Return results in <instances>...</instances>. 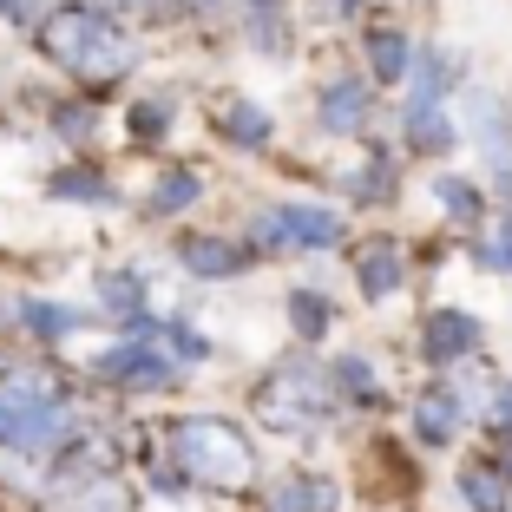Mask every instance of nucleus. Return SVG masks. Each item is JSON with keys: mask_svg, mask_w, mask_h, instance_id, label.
Returning a JSON list of instances; mask_svg holds the SVG:
<instances>
[{"mask_svg": "<svg viewBox=\"0 0 512 512\" xmlns=\"http://www.w3.org/2000/svg\"><path fill=\"white\" fill-rule=\"evenodd\" d=\"M40 46L79 79H119V73H132V60H138L132 33H119L106 14H92V7H60V14L46 20Z\"/></svg>", "mask_w": 512, "mask_h": 512, "instance_id": "1", "label": "nucleus"}, {"mask_svg": "<svg viewBox=\"0 0 512 512\" xmlns=\"http://www.w3.org/2000/svg\"><path fill=\"white\" fill-rule=\"evenodd\" d=\"M171 453H178V467L191 473V480L217 486V493H237V486H250V473H256L250 440H243L230 421H211V414L171 427Z\"/></svg>", "mask_w": 512, "mask_h": 512, "instance_id": "2", "label": "nucleus"}, {"mask_svg": "<svg viewBox=\"0 0 512 512\" xmlns=\"http://www.w3.org/2000/svg\"><path fill=\"white\" fill-rule=\"evenodd\" d=\"M66 427V407L40 381H7L0 388V447H46Z\"/></svg>", "mask_w": 512, "mask_h": 512, "instance_id": "3", "label": "nucleus"}, {"mask_svg": "<svg viewBox=\"0 0 512 512\" xmlns=\"http://www.w3.org/2000/svg\"><path fill=\"white\" fill-rule=\"evenodd\" d=\"M329 414V401H322V375L309 362H289L283 375L263 388V421L270 427H309Z\"/></svg>", "mask_w": 512, "mask_h": 512, "instance_id": "4", "label": "nucleus"}, {"mask_svg": "<svg viewBox=\"0 0 512 512\" xmlns=\"http://www.w3.org/2000/svg\"><path fill=\"white\" fill-rule=\"evenodd\" d=\"M335 211H316V204H283V211L256 217V237L276 243V250H329L335 243Z\"/></svg>", "mask_w": 512, "mask_h": 512, "instance_id": "5", "label": "nucleus"}, {"mask_svg": "<svg viewBox=\"0 0 512 512\" xmlns=\"http://www.w3.org/2000/svg\"><path fill=\"white\" fill-rule=\"evenodd\" d=\"M440 53H421V66H414V92H407V132H414V145H447V125L434 119V106H440Z\"/></svg>", "mask_w": 512, "mask_h": 512, "instance_id": "6", "label": "nucleus"}, {"mask_svg": "<svg viewBox=\"0 0 512 512\" xmlns=\"http://www.w3.org/2000/svg\"><path fill=\"white\" fill-rule=\"evenodd\" d=\"M99 368H106V375H119V381H165V375H171V362H165V355H158L151 342H125V348H112Z\"/></svg>", "mask_w": 512, "mask_h": 512, "instance_id": "7", "label": "nucleus"}, {"mask_svg": "<svg viewBox=\"0 0 512 512\" xmlns=\"http://www.w3.org/2000/svg\"><path fill=\"white\" fill-rule=\"evenodd\" d=\"M362 119H368V92L355 86V79H335V86L322 92V125H329V132H355Z\"/></svg>", "mask_w": 512, "mask_h": 512, "instance_id": "8", "label": "nucleus"}, {"mask_svg": "<svg viewBox=\"0 0 512 512\" xmlns=\"http://www.w3.org/2000/svg\"><path fill=\"white\" fill-rule=\"evenodd\" d=\"M414 427H421V440H453V427H460V394L453 388H434L421 394V407H414Z\"/></svg>", "mask_w": 512, "mask_h": 512, "instance_id": "9", "label": "nucleus"}, {"mask_svg": "<svg viewBox=\"0 0 512 512\" xmlns=\"http://www.w3.org/2000/svg\"><path fill=\"white\" fill-rule=\"evenodd\" d=\"M184 270H191V276H237L243 250L224 243V237H197V243H184Z\"/></svg>", "mask_w": 512, "mask_h": 512, "instance_id": "10", "label": "nucleus"}, {"mask_svg": "<svg viewBox=\"0 0 512 512\" xmlns=\"http://www.w3.org/2000/svg\"><path fill=\"white\" fill-rule=\"evenodd\" d=\"M473 342H480V329H473L460 309H447V316L427 322V355H434V362H453V355H467Z\"/></svg>", "mask_w": 512, "mask_h": 512, "instance_id": "11", "label": "nucleus"}, {"mask_svg": "<svg viewBox=\"0 0 512 512\" xmlns=\"http://www.w3.org/2000/svg\"><path fill=\"white\" fill-rule=\"evenodd\" d=\"M270 512H335V486H322V480H283Z\"/></svg>", "mask_w": 512, "mask_h": 512, "instance_id": "12", "label": "nucleus"}, {"mask_svg": "<svg viewBox=\"0 0 512 512\" xmlns=\"http://www.w3.org/2000/svg\"><path fill=\"white\" fill-rule=\"evenodd\" d=\"M394 283H401V250H394V243H375V250L362 256V289L368 296H388Z\"/></svg>", "mask_w": 512, "mask_h": 512, "instance_id": "13", "label": "nucleus"}, {"mask_svg": "<svg viewBox=\"0 0 512 512\" xmlns=\"http://www.w3.org/2000/svg\"><path fill=\"white\" fill-rule=\"evenodd\" d=\"M460 493L473 499V512H506V480H499V473H486V467L460 473Z\"/></svg>", "mask_w": 512, "mask_h": 512, "instance_id": "14", "label": "nucleus"}, {"mask_svg": "<svg viewBox=\"0 0 512 512\" xmlns=\"http://www.w3.org/2000/svg\"><path fill=\"white\" fill-rule=\"evenodd\" d=\"M434 197H440V211L460 217V224H473V217H480V197H473V184H460V178H440Z\"/></svg>", "mask_w": 512, "mask_h": 512, "instance_id": "15", "label": "nucleus"}, {"mask_svg": "<svg viewBox=\"0 0 512 512\" xmlns=\"http://www.w3.org/2000/svg\"><path fill=\"white\" fill-rule=\"evenodd\" d=\"M368 53H375V73L388 79V86L407 73V40H401V33H375V46H368Z\"/></svg>", "mask_w": 512, "mask_h": 512, "instance_id": "16", "label": "nucleus"}, {"mask_svg": "<svg viewBox=\"0 0 512 512\" xmlns=\"http://www.w3.org/2000/svg\"><path fill=\"white\" fill-rule=\"evenodd\" d=\"M53 191H60V197H79V204H106V184H99V178H92V171H66V178H53Z\"/></svg>", "mask_w": 512, "mask_h": 512, "instance_id": "17", "label": "nucleus"}, {"mask_svg": "<svg viewBox=\"0 0 512 512\" xmlns=\"http://www.w3.org/2000/svg\"><path fill=\"white\" fill-rule=\"evenodd\" d=\"M289 316H296L302 335H322V329H329V302H316L309 289H302V296H289Z\"/></svg>", "mask_w": 512, "mask_h": 512, "instance_id": "18", "label": "nucleus"}, {"mask_svg": "<svg viewBox=\"0 0 512 512\" xmlns=\"http://www.w3.org/2000/svg\"><path fill=\"white\" fill-rule=\"evenodd\" d=\"M191 197H197V178H191V171H171V178L158 184V197H151V204H158V211H184Z\"/></svg>", "mask_w": 512, "mask_h": 512, "instance_id": "19", "label": "nucleus"}, {"mask_svg": "<svg viewBox=\"0 0 512 512\" xmlns=\"http://www.w3.org/2000/svg\"><path fill=\"white\" fill-rule=\"evenodd\" d=\"M230 132H237V145H263V138H270V119L256 106H230Z\"/></svg>", "mask_w": 512, "mask_h": 512, "instance_id": "20", "label": "nucleus"}, {"mask_svg": "<svg viewBox=\"0 0 512 512\" xmlns=\"http://www.w3.org/2000/svg\"><path fill=\"white\" fill-rule=\"evenodd\" d=\"M480 263H486V270H512V204H506V224H499V237L480 250Z\"/></svg>", "mask_w": 512, "mask_h": 512, "instance_id": "21", "label": "nucleus"}, {"mask_svg": "<svg viewBox=\"0 0 512 512\" xmlns=\"http://www.w3.org/2000/svg\"><path fill=\"white\" fill-rule=\"evenodd\" d=\"M99 296H106L112 316H138V283H125V276H112V283L99 289Z\"/></svg>", "mask_w": 512, "mask_h": 512, "instance_id": "22", "label": "nucleus"}, {"mask_svg": "<svg viewBox=\"0 0 512 512\" xmlns=\"http://www.w3.org/2000/svg\"><path fill=\"white\" fill-rule=\"evenodd\" d=\"M119 486H92V493H79V512H119Z\"/></svg>", "mask_w": 512, "mask_h": 512, "instance_id": "23", "label": "nucleus"}, {"mask_svg": "<svg viewBox=\"0 0 512 512\" xmlns=\"http://www.w3.org/2000/svg\"><path fill=\"white\" fill-rule=\"evenodd\" d=\"M342 381H348V388H355V394H362V401H368V394H375V375H368V362H355V355H348V362H342Z\"/></svg>", "mask_w": 512, "mask_h": 512, "instance_id": "24", "label": "nucleus"}, {"mask_svg": "<svg viewBox=\"0 0 512 512\" xmlns=\"http://www.w3.org/2000/svg\"><path fill=\"white\" fill-rule=\"evenodd\" d=\"M486 414H493L499 427H512V388L506 381H493V407H486Z\"/></svg>", "mask_w": 512, "mask_h": 512, "instance_id": "25", "label": "nucleus"}, {"mask_svg": "<svg viewBox=\"0 0 512 512\" xmlns=\"http://www.w3.org/2000/svg\"><path fill=\"white\" fill-rule=\"evenodd\" d=\"M165 125V106H138V132H158Z\"/></svg>", "mask_w": 512, "mask_h": 512, "instance_id": "26", "label": "nucleus"}, {"mask_svg": "<svg viewBox=\"0 0 512 512\" xmlns=\"http://www.w3.org/2000/svg\"><path fill=\"white\" fill-rule=\"evenodd\" d=\"M342 7H355V0H342Z\"/></svg>", "mask_w": 512, "mask_h": 512, "instance_id": "27", "label": "nucleus"}, {"mask_svg": "<svg viewBox=\"0 0 512 512\" xmlns=\"http://www.w3.org/2000/svg\"><path fill=\"white\" fill-rule=\"evenodd\" d=\"M132 7H138V0H132Z\"/></svg>", "mask_w": 512, "mask_h": 512, "instance_id": "28", "label": "nucleus"}]
</instances>
